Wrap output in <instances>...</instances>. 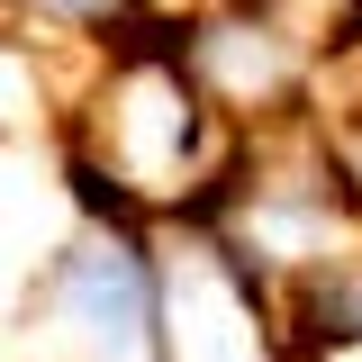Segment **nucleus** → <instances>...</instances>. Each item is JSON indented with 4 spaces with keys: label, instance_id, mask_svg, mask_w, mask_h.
<instances>
[{
    "label": "nucleus",
    "instance_id": "2",
    "mask_svg": "<svg viewBox=\"0 0 362 362\" xmlns=\"http://www.w3.org/2000/svg\"><path fill=\"white\" fill-rule=\"evenodd\" d=\"M173 354L181 362H263V344H254V326H245V308H235V290H226L218 272H199L190 290L173 299Z\"/></svg>",
    "mask_w": 362,
    "mask_h": 362
},
{
    "label": "nucleus",
    "instance_id": "4",
    "mask_svg": "<svg viewBox=\"0 0 362 362\" xmlns=\"http://www.w3.org/2000/svg\"><path fill=\"white\" fill-rule=\"evenodd\" d=\"M45 9H100V0H45Z\"/></svg>",
    "mask_w": 362,
    "mask_h": 362
},
{
    "label": "nucleus",
    "instance_id": "1",
    "mask_svg": "<svg viewBox=\"0 0 362 362\" xmlns=\"http://www.w3.org/2000/svg\"><path fill=\"white\" fill-rule=\"evenodd\" d=\"M64 326H73V344L100 362H136L145 354V326H154V299H145V272H136L127 245H82L73 263H64Z\"/></svg>",
    "mask_w": 362,
    "mask_h": 362
},
{
    "label": "nucleus",
    "instance_id": "3",
    "mask_svg": "<svg viewBox=\"0 0 362 362\" xmlns=\"http://www.w3.org/2000/svg\"><path fill=\"white\" fill-rule=\"evenodd\" d=\"M181 145H190V109H181L173 82H136L127 109H118V163L145 181H163L181 163Z\"/></svg>",
    "mask_w": 362,
    "mask_h": 362
}]
</instances>
